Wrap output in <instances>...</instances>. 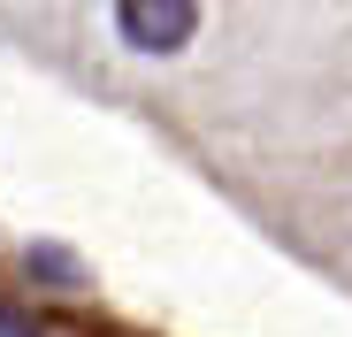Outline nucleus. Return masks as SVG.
Listing matches in <instances>:
<instances>
[{
  "label": "nucleus",
  "mask_w": 352,
  "mask_h": 337,
  "mask_svg": "<svg viewBox=\"0 0 352 337\" xmlns=\"http://www.w3.org/2000/svg\"><path fill=\"white\" fill-rule=\"evenodd\" d=\"M115 23L138 54H176V46H192L199 8L192 0H115Z\"/></svg>",
  "instance_id": "nucleus-1"
},
{
  "label": "nucleus",
  "mask_w": 352,
  "mask_h": 337,
  "mask_svg": "<svg viewBox=\"0 0 352 337\" xmlns=\"http://www.w3.org/2000/svg\"><path fill=\"white\" fill-rule=\"evenodd\" d=\"M31 261H38V276H46V284H77V268H69V253H54V246H38Z\"/></svg>",
  "instance_id": "nucleus-2"
},
{
  "label": "nucleus",
  "mask_w": 352,
  "mask_h": 337,
  "mask_svg": "<svg viewBox=\"0 0 352 337\" xmlns=\"http://www.w3.org/2000/svg\"><path fill=\"white\" fill-rule=\"evenodd\" d=\"M0 337H38V329H31V322H23V314H16L8 299H0Z\"/></svg>",
  "instance_id": "nucleus-3"
}]
</instances>
